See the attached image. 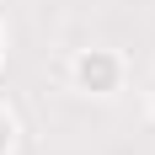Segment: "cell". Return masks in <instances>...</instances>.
<instances>
[{
  "label": "cell",
  "mask_w": 155,
  "mask_h": 155,
  "mask_svg": "<svg viewBox=\"0 0 155 155\" xmlns=\"http://www.w3.org/2000/svg\"><path fill=\"white\" fill-rule=\"evenodd\" d=\"M80 80H86V86H112V59H102V54L86 59L80 64Z\"/></svg>",
  "instance_id": "cell-1"
},
{
  "label": "cell",
  "mask_w": 155,
  "mask_h": 155,
  "mask_svg": "<svg viewBox=\"0 0 155 155\" xmlns=\"http://www.w3.org/2000/svg\"><path fill=\"white\" fill-rule=\"evenodd\" d=\"M0 150H5V123H0Z\"/></svg>",
  "instance_id": "cell-2"
}]
</instances>
